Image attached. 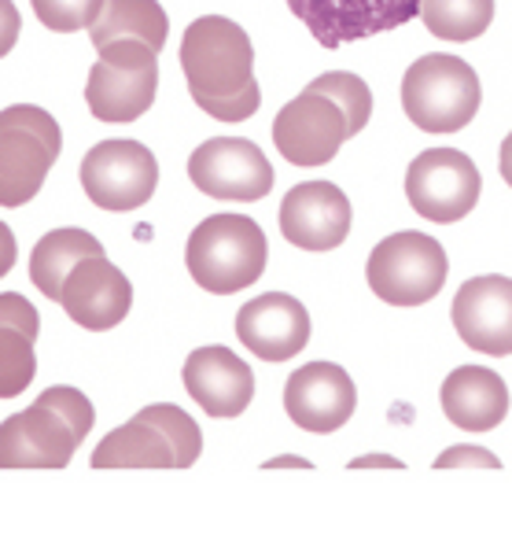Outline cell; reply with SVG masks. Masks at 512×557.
<instances>
[{
	"label": "cell",
	"instance_id": "obj_1",
	"mask_svg": "<svg viewBox=\"0 0 512 557\" xmlns=\"http://www.w3.org/2000/svg\"><path fill=\"white\" fill-rule=\"evenodd\" d=\"M182 71L196 108L217 122H248L262 103L254 49L240 23L203 15L182 37Z\"/></svg>",
	"mask_w": 512,
	"mask_h": 557
},
{
	"label": "cell",
	"instance_id": "obj_2",
	"mask_svg": "<svg viewBox=\"0 0 512 557\" xmlns=\"http://www.w3.org/2000/svg\"><path fill=\"white\" fill-rule=\"evenodd\" d=\"M270 259L262 225L248 214H211L199 222L188 237L185 267L199 288L211 296H233V292L254 285Z\"/></svg>",
	"mask_w": 512,
	"mask_h": 557
},
{
	"label": "cell",
	"instance_id": "obj_3",
	"mask_svg": "<svg viewBox=\"0 0 512 557\" xmlns=\"http://www.w3.org/2000/svg\"><path fill=\"white\" fill-rule=\"evenodd\" d=\"M483 89L472 63L447 52L421 55L402 74V108L424 134H458L479 111Z\"/></svg>",
	"mask_w": 512,
	"mask_h": 557
},
{
	"label": "cell",
	"instance_id": "obj_4",
	"mask_svg": "<svg viewBox=\"0 0 512 557\" xmlns=\"http://www.w3.org/2000/svg\"><path fill=\"white\" fill-rule=\"evenodd\" d=\"M60 152V122L45 108L12 103L0 111V207L30 203Z\"/></svg>",
	"mask_w": 512,
	"mask_h": 557
},
{
	"label": "cell",
	"instance_id": "obj_5",
	"mask_svg": "<svg viewBox=\"0 0 512 557\" xmlns=\"http://www.w3.org/2000/svg\"><path fill=\"white\" fill-rule=\"evenodd\" d=\"M450 259L439 240L428 233H395V237L380 240L369 255V288L391 307H421L435 299L447 285Z\"/></svg>",
	"mask_w": 512,
	"mask_h": 557
},
{
	"label": "cell",
	"instance_id": "obj_6",
	"mask_svg": "<svg viewBox=\"0 0 512 557\" xmlns=\"http://www.w3.org/2000/svg\"><path fill=\"white\" fill-rule=\"evenodd\" d=\"M483 177L476 163L458 148H428L405 170V200L421 219L450 225L479 203Z\"/></svg>",
	"mask_w": 512,
	"mask_h": 557
},
{
	"label": "cell",
	"instance_id": "obj_7",
	"mask_svg": "<svg viewBox=\"0 0 512 557\" xmlns=\"http://www.w3.org/2000/svg\"><path fill=\"white\" fill-rule=\"evenodd\" d=\"M159 163L140 140H100L82 159V188L100 211H137L155 196Z\"/></svg>",
	"mask_w": 512,
	"mask_h": 557
},
{
	"label": "cell",
	"instance_id": "obj_8",
	"mask_svg": "<svg viewBox=\"0 0 512 557\" xmlns=\"http://www.w3.org/2000/svg\"><path fill=\"white\" fill-rule=\"evenodd\" d=\"M188 177L199 193L214 196V200H236L254 203L270 196L273 188V166L259 145L240 137H214L203 140L188 159Z\"/></svg>",
	"mask_w": 512,
	"mask_h": 557
},
{
	"label": "cell",
	"instance_id": "obj_9",
	"mask_svg": "<svg viewBox=\"0 0 512 557\" xmlns=\"http://www.w3.org/2000/svg\"><path fill=\"white\" fill-rule=\"evenodd\" d=\"M288 8L325 49H339L398 30L416 15L421 0H288Z\"/></svg>",
	"mask_w": 512,
	"mask_h": 557
},
{
	"label": "cell",
	"instance_id": "obj_10",
	"mask_svg": "<svg viewBox=\"0 0 512 557\" xmlns=\"http://www.w3.org/2000/svg\"><path fill=\"white\" fill-rule=\"evenodd\" d=\"M347 140V119L328 97L302 89L273 119V145L296 166H325Z\"/></svg>",
	"mask_w": 512,
	"mask_h": 557
},
{
	"label": "cell",
	"instance_id": "obj_11",
	"mask_svg": "<svg viewBox=\"0 0 512 557\" xmlns=\"http://www.w3.org/2000/svg\"><path fill=\"white\" fill-rule=\"evenodd\" d=\"M55 304L66 310L74 325L89 329V333H108L129 314L133 285L115 262H108V255H92L66 273Z\"/></svg>",
	"mask_w": 512,
	"mask_h": 557
},
{
	"label": "cell",
	"instance_id": "obj_12",
	"mask_svg": "<svg viewBox=\"0 0 512 557\" xmlns=\"http://www.w3.org/2000/svg\"><path fill=\"white\" fill-rule=\"evenodd\" d=\"M358 388L350 373L336 362H310L284 384V410L307 432H336L354 418Z\"/></svg>",
	"mask_w": 512,
	"mask_h": 557
},
{
	"label": "cell",
	"instance_id": "obj_13",
	"mask_svg": "<svg viewBox=\"0 0 512 557\" xmlns=\"http://www.w3.org/2000/svg\"><path fill=\"white\" fill-rule=\"evenodd\" d=\"M78 447L71 424L41 399L0 421V469H63Z\"/></svg>",
	"mask_w": 512,
	"mask_h": 557
},
{
	"label": "cell",
	"instance_id": "obj_14",
	"mask_svg": "<svg viewBox=\"0 0 512 557\" xmlns=\"http://www.w3.org/2000/svg\"><path fill=\"white\" fill-rule=\"evenodd\" d=\"M450 318L472 351L505 358L512 351V281L505 273L464 281L453 296Z\"/></svg>",
	"mask_w": 512,
	"mask_h": 557
},
{
	"label": "cell",
	"instance_id": "obj_15",
	"mask_svg": "<svg viewBox=\"0 0 512 557\" xmlns=\"http://www.w3.org/2000/svg\"><path fill=\"white\" fill-rule=\"evenodd\" d=\"M280 233L302 251H332L350 233V200L332 182H302L280 203Z\"/></svg>",
	"mask_w": 512,
	"mask_h": 557
},
{
	"label": "cell",
	"instance_id": "obj_16",
	"mask_svg": "<svg viewBox=\"0 0 512 557\" xmlns=\"http://www.w3.org/2000/svg\"><path fill=\"white\" fill-rule=\"evenodd\" d=\"M236 336L262 362H288L310 344V314L296 296L265 292L240 307Z\"/></svg>",
	"mask_w": 512,
	"mask_h": 557
},
{
	"label": "cell",
	"instance_id": "obj_17",
	"mask_svg": "<svg viewBox=\"0 0 512 557\" xmlns=\"http://www.w3.org/2000/svg\"><path fill=\"white\" fill-rule=\"evenodd\" d=\"M185 392L203 406L207 418H240L254 399V373L229 347H199L185 362Z\"/></svg>",
	"mask_w": 512,
	"mask_h": 557
},
{
	"label": "cell",
	"instance_id": "obj_18",
	"mask_svg": "<svg viewBox=\"0 0 512 557\" xmlns=\"http://www.w3.org/2000/svg\"><path fill=\"white\" fill-rule=\"evenodd\" d=\"M159 89V63L148 67H118V63L97 60L85 82V100L97 122L122 126V122H137L155 103Z\"/></svg>",
	"mask_w": 512,
	"mask_h": 557
},
{
	"label": "cell",
	"instance_id": "obj_19",
	"mask_svg": "<svg viewBox=\"0 0 512 557\" xmlns=\"http://www.w3.org/2000/svg\"><path fill=\"white\" fill-rule=\"evenodd\" d=\"M442 413L464 432H490L509 418V384L487 366H458L439 392Z\"/></svg>",
	"mask_w": 512,
	"mask_h": 557
},
{
	"label": "cell",
	"instance_id": "obj_20",
	"mask_svg": "<svg viewBox=\"0 0 512 557\" xmlns=\"http://www.w3.org/2000/svg\"><path fill=\"white\" fill-rule=\"evenodd\" d=\"M97 49L111 41H140L148 49L163 52L170 37V18L159 0H103L97 23L89 26Z\"/></svg>",
	"mask_w": 512,
	"mask_h": 557
},
{
	"label": "cell",
	"instance_id": "obj_21",
	"mask_svg": "<svg viewBox=\"0 0 512 557\" xmlns=\"http://www.w3.org/2000/svg\"><path fill=\"white\" fill-rule=\"evenodd\" d=\"M92 466L97 469H177L174 450L155 424L133 418L129 424H118L115 432L100 440L92 450Z\"/></svg>",
	"mask_w": 512,
	"mask_h": 557
},
{
	"label": "cell",
	"instance_id": "obj_22",
	"mask_svg": "<svg viewBox=\"0 0 512 557\" xmlns=\"http://www.w3.org/2000/svg\"><path fill=\"white\" fill-rule=\"evenodd\" d=\"M103 255V244L85 230H52L37 240L30 255V281L45 299H60V288L66 273L78 267L82 259Z\"/></svg>",
	"mask_w": 512,
	"mask_h": 557
},
{
	"label": "cell",
	"instance_id": "obj_23",
	"mask_svg": "<svg viewBox=\"0 0 512 557\" xmlns=\"http://www.w3.org/2000/svg\"><path fill=\"white\" fill-rule=\"evenodd\" d=\"M416 15L432 37L442 41H476L495 18V0H421Z\"/></svg>",
	"mask_w": 512,
	"mask_h": 557
},
{
	"label": "cell",
	"instance_id": "obj_24",
	"mask_svg": "<svg viewBox=\"0 0 512 557\" xmlns=\"http://www.w3.org/2000/svg\"><path fill=\"white\" fill-rule=\"evenodd\" d=\"M310 92H321V97H328L336 103L339 111H344L347 119V137L362 134L369 126V119H373V92H369L365 78H358V74L350 71H328L321 74L307 85Z\"/></svg>",
	"mask_w": 512,
	"mask_h": 557
},
{
	"label": "cell",
	"instance_id": "obj_25",
	"mask_svg": "<svg viewBox=\"0 0 512 557\" xmlns=\"http://www.w3.org/2000/svg\"><path fill=\"white\" fill-rule=\"evenodd\" d=\"M137 418L148 421V424H155V429L163 432L166 443H170V450H174V466L177 469L196 466L199 455H203V432H199V424L188 418L182 406L155 403V406H145Z\"/></svg>",
	"mask_w": 512,
	"mask_h": 557
},
{
	"label": "cell",
	"instance_id": "obj_26",
	"mask_svg": "<svg viewBox=\"0 0 512 557\" xmlns=\"http://www.w3.org/2000/svg\"><path fill=\"white\" fill-rule=\"evenodd\" d=\"M37 373L34 339L18 329L0 325V399H15L30 388Z\"/></svg>",
	"mask_w": 512,
	"mask_h": 557
},
{
	"label": "cell",
	"instance_id": "obj_27",
	"mask_svg": "<svg viewBox=\"0 0 512 557\" xmlns=\"http://www.w3.org/2000/svg\"><path fill=\"white\" fill-rule=\"evenodd\" d=\"M34 15L41 18L49 30L55 34H74V30H89L97 23L103 0H30Z\"/></svg>",
	"mask_w": 512,
	"mask_h": 557
},
{
	"label": "cell",
	"instance_id": "obj_28",
	"mask_svg": "<svg viewBox=\"0 0 512 557\" xmlns=\"http://www.w3.org/2000/svg\"><path fill=\"white\" fill-rule=\"evenodd\" d=\"M0 325L18 329V333L37 339V333H41V314H37L30 299H23L18 292H0Z\"/></svg>",
	"mask_w": 512,
	"mask_h": 557
},
{
	"label": "cell",
	"instance_id": "obj_29",
	"mask_svg": "<svg viewBox=\"0 0 512 557\" xmlns=\"http://www.w3.org/2000/svg\"><path fill=\"white\" fill-rule=\"evenodd\" d=\"M97 52H100V60L118 63V67H148V63H159V52L140 41H111Z\"/></svg>",
	"mask_w": 512,
	"mask_h": 557
},
{
	"label": "cell",
	"instance_id": "obj_30",
	"mask_svg": "<svg viewBox=\"0 0 512 557\" xmlns=\"http://www.w3.org/2000/svg\"><path fill=\"white\" fill-rule=\"evenodd\" d=\"M18 34H23V15L12 0H0V55H8L15 49Z\"/></svg>",
	"mask_w": 512,
	"mask_h": 557
},
{
	"label": "cell",
	"instance_id": "obj_31",
	"mask_svg": "<svg viewBox=\"0 0 512 557\" xmlns=\"http://www.w3.org/2000/svg\"><path fill=\"white\" fill-rule=\"evenodd\" d=\"M435 466H487V469H498L501 461L495 458V455H487V450H479V447H453V450H447Z\"/></svg>",
	"mask_w": 512,
	"mask_h": 557
},
{
	"label": "cell",
	"instance_id": "obj_32",
	"mask_svg": "<svg viewBox=\"0 0 512 557\" xmlns=\"http://www.w3.org/2000/svg\"><path fill=\"white\" fill-rule=\"evenodd\" d=\"M15 255H18V248H15V233L8 230L4 222H0V277H4V273H12Z\"/></svg>",
	"mask_w": 512,
	"mask_h": 557
}]
</instances>
